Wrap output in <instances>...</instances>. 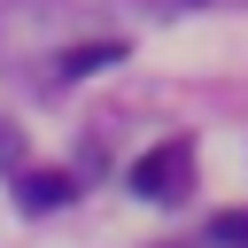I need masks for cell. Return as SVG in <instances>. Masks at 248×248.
I'll list each match as a JSON object with an SVG mask.
<instances>
[{
    "mask_svg": "<svg viewBox=\"0 0 248 248\" xmlns=\"http://www.w3.org/2000/svg\"><path fill=\"white\" fill-rule=\"evenodd\" d=\"M186 178H194V147L186 140H163V147H147L132 163V194H147V202H178Z\"/></svg>",
    "mask_w": 248,
    "mask_h": 248,
    "instance_id": "obj_1",
    "label": "cell"
},
{
    "mask_svg": "<svg viewBox=\"0 0 248 248\" xmlns=\"http://www.w3.org/2000/svg\"><path fill=\"white\" fill-rule=\"evenodd\" d=\"M70 194H78L70 170H23V178H16V202H23V209H62Z\"/></svg>",
    "mask_w": 248,
    "mask_h": 248,
    "instance_id": "obj_2",
    "label": "cell"
},
{
    "mask_svg": "<svg viewBox=\"0 0 248 248\" xmlns=\"http://www.w3.org/2000/svg\"><path fill=\"white\" fill-rule=\"evenodd\" d=\"M108 62H124V46H116V39H93V46H70V54H62V78H93V70H108Z\"/></svg>",
    "mask_w": 248,
    "mask_h": 248,
    "instance_id": "obj_3",
    "label": "cell"
},
{
    "mask_svg": "<svg viewBox=\"0 0 248 248\" xmlns=\"http://www.w3.org/2000/svg\"><path fill=\"white\" fill-rule=\"evenodd\" d=\"M209 240L217 248H248V209H217L209 217Z\"/></svg>",
    "mask_w": 248,
    "mask_h": 248,
    "instance_id": "obj_4",
    "label": "cell"
},
{
    "mask_svg": "<svg viewBox=\"0 0 248 248\" xmlns=\"http://www.w3.org/2000/svg\"><path fill=\"white\" fill-rule=\"evenodd\" d=\"M0 163H16V132L8 124H0Z\"/></svg>",
    "mask_w": 248,
    "mask_h": 248,
    "instance_id": "obj_5",
    "label": "cell"
}]
</instances>
